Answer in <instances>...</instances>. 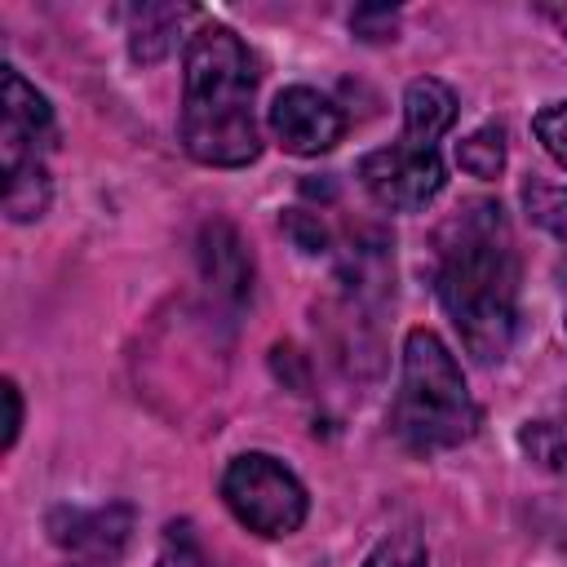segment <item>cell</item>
<instances>
[{
  "label": "cell",
  "mask_w": 567,
  "mask_h": 567,
  "mask_svg": "<svg viewBox=\"0 0 567 567\" xmlns=\"http://www.w3.org/2000/svg\"><path fill=\"white\" fill-rule=\"evenodd\" d=\"M434 292L478 363L509 354L518 332V248L496 199H470L439 226Z\"/></svg>",
  "instance_id": "1"
},
{
  "label": "cell",
  "mask_w": 567,
  "mask_h": 567,
  "mask_svg": "<svg viewBox=\"0 0 567 567\" xmlns=\"http://www.w3.org/2000/svg\"><path fill=\"white\" fill-rule=\"evenodd\" d=\"M257 66L244 40L221 22H199L186 40L182 71V146L213 168H244L261 155L257 133Z\"/></svg>",
  "instance_id": "2"
},
{
  "label": "cell",
  "mask_w": 567,
  "mask_h": 567,
  "mask_svg": "<svg viewBox=\"0 0 567 567\" xmlns=\"http://www.w3.org/2000/svg\"><path fill=\"white\" fill-rule=\"evenodd\" d=\"M483 412L447 341L430 328L403 337V377L390 403V430L412 452H443L474 439Z\"/></svg>",
  "instance_id": "3"
},
{
  "label": "cell",
  "mask_w": 567,
  "mask_h": 567,
  "mask_svg": "<svg viewBox=\"0 0 567 567\" xmlns=\"http://www.w3.org/2000/svg\"><path fill=\"white\" fill-rule=\"evenodd\" d=\"M452 120H456V93L434 75H416L403 89V133H399V142H390L381 151H368L354 168L363 190L381 208H394V213L425 208L447 186L439 137L452 128Z\"/></svg>",
  "instance_id": "4"
},
{
  "label": "cell",
  "mask_w": 567,
  "mask_h": 567,
  "mask_svg": "<svg viewBox=\"0 0 567 567\" xmlns=\"http://www.w3.org/2000/svg\"><path fill=\"white\" fill-rule=\"evenodd\" d=\"M58 124H53V106L49 97L27 84V75L18 66H4V133H0V151H4V213L9 221H31L49 208V168H44V151L53 146Z\"/></svg>",
  "instance_id": "5"
},
{
  "label": "cell",
  "mask_w": 567,
  "mask_h": 567,
  "mask_svg": "<svg viewBox=\"0 0 567 567\" xmlns=\"http://www.w3.org/2000/svg\"><path fill=\"white\" fill-rule=\"evenodd\" d=\"M221 501L257 536H292L310 514L301 478L270 452H239L221 474Z\"/></svg>",
  "instance_id": "6"
},
{
  "label": "cell",
  "mask_w": 567,
  "mask_h": 567,
  "mask_svg": "<svg viewBox=\"0 0 567 567\" xmlns=\"http://www.w3.org/2000/svg\"><path fill=\"white\" fill-rule=\"evenodd\" d=\"M270 133L279 137V146L288 155H323V151H332L341 142L346 115L319 89L292 84L270 106Z\"/></svg>",
  "instance_id": "7"
},
{
  "label": "cell",
  "mask_w": 567,
  "mask_h": 567,
  "mask_svg": "<svg viewBox=\"0 0 567 567\" xmlns=\"http://www.w3.org/2000/svg\"><path fill=\"white\" fill-rule=\"evenodd\" d=\"M128 532H133L128 505H93V509L62 505L49 514L53 545H62L66 554H80V558H115L124 549Z\"/></svg>",
  "instance_id": "8"
},
{
  "label": "cell",
  "mask_w": 567,
  "mask_h": 567,
  "mask_svg": "<svg viewBox=\"0 0 567 567\" xmlns=\"http://www.w3.org/2000/svg\"><path fill=\"white\" fill-rule=\"evenodd\" d=\"M199 270L208 288L226 301H244L252 292V257L230 221H208L199 230Z\"/></svg>",
  "instance_id": "9"
},
{
  "label": "cell",
  "mask_w": 567,
  "mask_h": 567,
  "mask_svg": "<svg viewBox=\"0 0 567 567\" xmlns=\"http://www.w3.org/2000/svg\"><path fill=\"white\" fill-rule=\"evenodd\" d=\"M186 18H199V13L182 9V4H142V9H133V58L137 62H159L173 49V35Z\"/></svg>",
  "instance_id": "10"
},
{
  "label": "cell",
  "mask_w": 567,
  "mask_h": 567,
  "mask_svg": "<svg viewBox=\"0 0 567 567\" xmlns=\"http://www.w3.org/2000/svg\"><path fill=\"white\" fill-rule=\"evenodd\" d=\"M518 447L540 470L567 474V394H563V403L554 412H545V416H536V421H527L518 430Z\"/></svg>",
  "instance_id": "11"
},
{
  "label": "cell",
  "mask_w": 567,
  "mask_h": 567,
  "mask_svg": "<svg viewBox=\"0 0 567 567\" xmlns=\"http://www.w3.org/2000/svg\"><path fill=\"white\" fill-rule=\"evenodd\" d=\"M523 204H527V217L536 226H545L554 239L567 244V186H554L545 177H527L523 182Z\"/></svg>",
  "instance_id": "12"
},
{
  "label": "cell",
  "mask_w": 567,
  "mask_h": 567,
  "mask_svg": "<svg viewBox=\"0 0 567 567\" xmlns=\"http://www.w3.org/2000/svg\"><path fill=\"white\" fill-rule=\"evenodd\" d=\"M456 164H461L470 177H496V173L505 168V133H501V124L474 128V133L456 146Z\"/></svg>",
  "instance_id": "13"
},
{
  "label": "cell",
  "mask_w": 567,
  "mask_h": 567,
  "mask_svg": "<svg viewBox=\"0 0 567 567\" xmlns=\"http://www.w3.org/2000/svg\"><path fill=\"white\" fill-rule=\"evenodd\" d=\"M425 563H430V549L416 532H390L363 558V567H425Z\"/></svg>",
  "instance_id": "14"
},
{
  "label": "cell",
  "mask_w": 567,
  "mask_h": 567,
  "mask_svg": "<svg viewBox=\"0 0 567 567\" xmlns=\"http://www.w3.org/2000/svg\"><path fill=\"white\" fill-rule=\"evenodd\" d=\"M159 567H213V558L204 554V545H199V536H195V527H190L186 518L164 527Z\"/></svg>",
  "instance_id": "15"
},
{
  "label": "cell",
  "mask_w": 567,
  "mask_h": 567,
  "mask_svg": "<svg viewBox=\"0 0 567 567\" xmlns=\"http://www.w3.org/2000/svg\"><path fill=\"white\" fill-rule=\"evenodd\" d=\"M532 133L540 137V146L549 151V159H554L558 168H567V97L545 102V106L532 115Z\"/></svg>",
  "instance_id": "16"
},
{
  "label": "cell",
  "mask_w": 567,
  "mask_h": 567,
  "mask_svg": "<svg viewBox=\"0 0 567 567\" xmlns=\"http://www.w3.org/2000/svg\"><path fill=\"white\" fill-rule=\"evenodd\" d=\"M4 408H9V421H4V447L18 443V430H22V394L13 381H4Z\"/></svg>",
  "instance_id": "17"
}]
</instances>
